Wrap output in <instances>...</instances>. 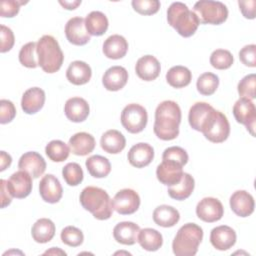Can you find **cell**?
Here are the masks:
<instances>
[{"mask_svg":"<svg viewBox=\"0 0 256 256\" xmlns=\"http://www.w3.org/2000/svg\"><path fill=\"white\" fill-rule=\"evenodd\" d=\"M180 123L181 109L175 101L165 100L157 106L153 131L159 139L164 141L175 139L179 135Z\"/></svg>","mask_w":256,"mask_h":256,"instance_id":"obj_1","label":"cell"},{"mask_svg":"<svg viewBox=\"0 0 256 256\" xmlns=\"http://www.w3.org/2000/svg\"><path fill=\"white\" fill-rule=\"evenodd\" d=\"M82 207L98 220H107L112 216L113 207L108 193L99 187L87 186L79 197Z\"/></svg>","mask_w":256,"mask_h":256,"instance_id":"obj_2","label":"cell"},{"mask_svg":"<svg viewBox=\"0 0 256 256\" xmlns=\"http://www.w3.org/2000/svg\"><path fill=\"white\" fill-rule=\"evenodd\" d=\"M167 21L179 35L185 38L192 36L200 25L196 13L189 10L187 5L182 2H173L169 6L167 10Z\"/></svg>","mask_w":256,"mask_h":256,"instance_id":"obj_3","label":"cell"},{"mask_svg":"<svg viewBox=\"0 0 256 256\" xmlns=\"http://www.w3.org/2000/svg\"><path fill=\"white\" fill-rule=\"evenodd\" d=\"M36 53L38 66H40L44 72L51 74L61 68L64 55L58 41L53 36H42L37 41Z\"/></svg>","mask_w":256,"mask_h":256,"instance_id":"obj_4","label":"cell"},{"mask_svg":"<svg viewBox=\"0 0 256 256\" xmlns=\"http://www.w3.org/2000/svg\"><path fill=\"white\" fill-rule=\"evenodd\" d=\"M202 239V228L195 223H186L179 228L173 239V253L176 256H194Z\"/></svg>","mask_w":256,"mask_h":256,"instance_id":"obj_5","label":"cell"},{"mask_svg":"<svg viewBox=\"0 0 256 256\" xmlns=\"http://www.w3.org/2000/svg\"><path fill=\"white\" fill-rule=\"evenodd\" d=\"M193 11L202 24L219 25L226 21L228 17V9L220 1L200 0L194 4Z\"/></svg>","mask_w":256,"mask_h":256,"instance_id":"obj_6","label":"cell"},{"mask_svg":"<svg viewBox=\"0 0 256 256\" xmlns=\"http://www.w3.org/2000/svg\"><path fill=\"white\" fill-rule=\"evenodd\" d=\"M201 132L210 142H224L230 134V124L226 115L214 110Z\"/></svg>","mask_w":256,"mask_h":256,"instance_id":"obj_7","label":"cell"},{"mask_svg":"<svg viewBox=\"0 0 256 256\" xmlns=\"http://www.w3.org/2000/svg\"><path fill=\"white\" fill-rule=\"evenodd\" d=\"M122 126L132 134L140 133L147 125L148 115L146 109L140 104L130 103L121 112Z\"/></svg>","mask_w":256,"mask_h":256,"instance_id":"obj_8","label":"cell"},{"mask_svg":"<svg viewBox=\"0 0 256 256\" xmlns=\"http://www.w3.org/2000/svg\"><path fill=\"white\" fill-rule=\"evenodd\" d=\"M113 210L121 215L135 213L140 206V197L133 189L125 188L118 191L111 200Z\"/></svg>","mask_w":256,"mask_h":256,"instance_id":"obj_9","label":"cell"},{"mask_svg":"<svg viewBox=\"0 0 256 256\" xmlns=\"http://www.w3.org/2000/svg\"><path fill=\"white\" fill-rule=\"evenodd\" d=\"M233 115L236 121L246 126L247 131L252 136L255 135V121H256V108L252 100L247 98H239L233 106Z\"/></svg>","mask_w":256,"mask_h":256,"instance_id":"obj_10","label":"cell"},{"mask_svg":"<svg viewBox=\"0 0 256 256\" xmlns=\"http://www.w3.org/2000/svg\"><path fill=\"white\" fill-rule=\"evenodd\" d=\"M224 214L222 203L214 197H205L200 200L196 206V215L207 223L219 221Z\"/></svg>","mask_w":256,"mask_h":256,"instance_id":"obj_11","label":"cell"},{"mask_svg":"<svg viewBox=\"0 0 256 256\" xmlns=\"http://www.w3.org/2000/svg\"><path fill=\"white\" fill-rule=\"evenodd\" d=\"M7 188L12 197L25 198L32 191V177L24 170L16 171L7 180Z\"/></svg>","mask_w":256,"mask_h":256,"instance_id":"obj_12","label":"cell"},{"mask_svg":"<svg viewBox=\"0 0 256 256\" xmlns=\"http://www.w3.org/2000/svg\"><path fill=\"white\" fill-rule=\"evenodd\" d=\"M65 35L67 40L76 46H82L90 41V35L85 27V19L73 17L65 25Z\"/></svg>","mask_w":256,"mask_h":256,"instance_id":"obj_13","label":"cell"},{"mask_svg":"<svg viewBox=\"0 0 256 256\" xmlns=\"http://www.w3.org/2000/svg\"><path fill=\"white\" fill-rule=\"evenodd\" d=\"M39 193L45 202L54 204L59 202L62 198L63 189L56 176L53 174H46L40 180Z\"/></svg>","mask_w":256,"mask_h":256,"instance_id":"obj_14","label":"cell"},{"mask_svg":"<svg viewBox=\"0 0 256 256\" xmlns=\"http://www.w3.org/2000/svg\"><path fill=\"white\" fill-rule=\"evenodd\" d=\"M182 167L174 161L163 160L156 169L157 179L166 186L175 185L181 180L184 173Z\"/></svg>","mask_w":256,"mask_h":256,"instance_id":"obj_15","label":"cell"},{"mask_svg":"<svg viewBox=\"0 0 256 256\" xmlns=\"http://www.w3.org/2000/svg\"><path fill=\"white\" fill-rule=\"evenodd\" d=\"M236 232L230 226L220 225L211 230L210 242L212 246L220 251L230 249L236 243Z\"/></svg>","mask_w":256,"mask_h":256,"instance_id":"obj_16","label":"cell"},{"mask_svg":"<svg viewBox=\"0 0 256 256\" xmlns=\"http://www.w3.org/2000/svg\"><path fill=\"white\" fill-rule=\"evenodd\" d=\"M231 210L239 217L250 216L255 207L253 196L245 190L235 191L229 200Z\"/></svg>","mask_w":256,"mask_h":256,"instance_id":"obj_17","label":"cell"},{"mask_svg":"<svg viewBox=\"0 0 256 256\" xmlns=\"http://www.w3.org/2000/svg\"><path fill=\"white\" fill-rule=\"evenodd\" d=\"M18 168L28 172L32 178H39L46 170V162L38 152L29 151L20 157Z\"/></svg>","mask_w":256,"mask_h":256,"instance_id":"obj_18","label":"cell"},{"mask_svg":"<svg viewBox=\"0 0 256 256\" xmlns=\"http://www.w3.org/2000/svg\"><path fill=\"white\" fill-rule=\"evenodd\" d=\"M129 163L136 168L148 166L154 158V149L148 143H137L133 145L128 152Z\"/></svg>","mask_w":256,"mask_h":256,"instance_id":"obj_19","label":"cell"},{"mask_svg":"<svg viewBox=\"0 0 256 256\" xmlns=\"http://www.w3.org/2000/svg\"><path fill=\"white\" fill-rule=\"evenodd\" d=\"M215 109L206 102H196L189 110L188 121L192 129L201 132Z\"/></svg>","mask_w":256,"mask_h":256,"instance_id":"obj_20","label":"cell"},{"mask_svg":"<svg viewBox=\"0 0 256 256\" xmlns=\"http://www.w3.org/2000/svg\"><path fill=\"white\" fill-rule=\"evenodd\" d=\"M135 71L140 79L144 81H152L159 76L161 66L156 57L145 55L139 58L136 62Z\"/></svg>","mask_w":256,"mask_h":256,"instance_id":"obj_21","label":"cell"},{"mask_svg":"<svg viewBox=\"0 0 256 256\" xmlns=\"http://www.w3.org/2000/svg\"><path fill=\"white\" fill-rule=\"evenodd\" d=\"M66 117L75 123L83 122L89 115L90 108L88 102L81 97L69 98L64 106Z\"/></svg>","mask_w":256,"mask_h":256,"instance_id":"obj_22","label":"cell"},{"mask_svg":"<svg viewBox=\"0 0 256 256\" xmlns=\"http://www.w3.org/2000/svg\"><path fill=\"white\" fill-rule=\"evenodd\" d=\"M128 81V72L122 66H112L108 68L103 77L102 84L108 91L121 90Z\"/></svg>","mask_w":256,"mask_h":256,"instance_id":"obj_23","label":"cell"},{"mask_svg":"<svg viewBox=\"0 0 256 256\" xmlns=\"http://www.w3.org/2000/svg\"><path fill=\"white\" fill-rule=\"evenodd\" d=\"M45 103V92L39 87L27 89L21 99V108L26 114L37 113Z\"/></svg>","mask_w":256,"mask_h":256,"instance_id":"obj_24","label":"cell"},{"mask_svg":"<svg viewBox=\"0 0 256 256\" xmlns=\"http://www.w3.org/2000/svg\"><path fill=\"white\" fill-rule=\"evenodd\" d=\"M140 227L130 221H123L115 225L113 229L114 239L123 245H133L137 242Z\"/></svg>","mask_w":256,"mask_h":256,"instance_id":"obj_25","label":"cell"},{"mask_svg":"<svg viewBox=\"0 0 256 256\" xmlns=\"http://www.w3.org/2000/svg\"><path fill=\"white\" fill-rule=\"evenodd\" d=\"M92 76L91 67L84 61L76 60L69 64L66 70L67 80L74 85H84Z\"/></svg>","mask_w":256,"mask_h":256,"instance_id":"obj_26","label":"cell"},{"mask_svg":"<svg viewBox=\"0 0 256 256\" xmlns=\"http://www.w3.org/2000/svg\"><path fill=\"white\" fill-rule=\"evenodd\" d=\"M128 51L127 40L118 34L109 36L103 43V53L109 59H121Z\"/></svg>","mask_w":256,"mask_h":256,"instance_id":"obj_27","label":"cell"},{"mask_svg":"<svg viewBox=\"0 0 256 256\" xmlns=\"http://www.w3.org/2000/svg\"><path fill=\"white\" fill-rule=\"evenodd\" d=\"M69 147L73 154L77 156H86L95 148L94 137L87 132H78L69 139Z\"/></svg>","mask_w":256,"mask_h":256,"instance_id":"obj_28","label":"cell"},{"mask_svg":"<svg viewBox=\"0 0 256 256\" xmlns=\"http://www.w3.org/2000/svg\"><path fill=\"white\" fill-rule=\"evenodd\" d=\"M100 145L105 152L110 154H118L125 148L126 139L120 131L110 129L102 134Z\"/></svg>","mask_w":256,"mask_h":256,"instance_id":"obj_29","label":"cell"},{"mask_svg":"<svg viewBox=\"0 0 256 256\" xmlns=\"http://www.w3.org/2000/svg\"><path fill=\"white\" fill-rule=\"evenodd\" d=\"M55 224L48 218L38 219L31 228V235L37 243H47L52 240L55 235Z\"/></svg>","mask_w":256,"mask_h":256,"instance_id":"obj_30","label":"cell"},{"mask_svg":"<svg viewBox=\"0 0 256 256\" xmlns=\"http://www.w3.org/2000/svg\"><path fill=\"white\" fill-rule=\"evenodd\" d=\"M180 219L179 211L169 205H160L153 211V221L161 227H173Z\"/></svg>","mask_w":256,"mask_h":256,"instance_id":"obj_31","label":"cell"},{"mask_svg":"<svg viewBox=\"0 0 256 256\" xmlns=\"http://www.w3.org/2000/svg\"><path fill=\"white\" fill-rule=\"evenodd\" d=\"M194 187V178L189 173H183L181 180L177 184L168 186L167 192L171 198L181 201L187 199L193 193Z\"/></svg>","mask_w":256,"mask_h":256,"instance_id":"obj_32","label":"cell"},{"mask_svg":"<svg viewBox=\"0 0 256 256\" xmlns=\"http://www.w3.org/2000/svg\"><path fill=\"white\" fill-rule=\"evenodd\" d=\"M108 19L100 11H92L85 18V27L89 35L101 36L108 29Z\"/></svg>","mask_w":256,"mask_h":256,"instance_id":"obj_33","label":"cell"},{"mask_svg":"<svg viewBox=\"0 0 256 256\" xmlns=\"http://www.w3.org/2000/svg\"><path fill=\"white\" fill-rule=\"evenodd\" d=\"M137 242L146 251H157L163 244V237L159 231L153 228L141 229L138 233Z\"/></svg>","mask_w":256,"mask_h":256,"instance_id":"obj_34","label":"cell"},{"mask_svg":"<svg viewBox=\"0 0 256 256\" xmlns=\"http://www.w3.org/2000/svg\"><path fill=\"white\" fill-rule=\"evenodd\" d=\"M192 79L191 71L181 65L171 67L166 73V81L173 88H183L190 84Z\"/></svg>","mask_w":256,"mask_h":256,"instance_id":"obj_35","label":"cell"},{"mask_svg":"<svg viewBox=\"0 0 256 256\" xmlns=\"http://www.w3.org/2000/svg\"><path fill=\"white\" fill-rule=\"evenodd\" d=\"M87 171L94 178H104L111 172L109 160L101 155L90 156L85 162Z\"/></svg>","mask_w":256,"mask_h":256,"instance_id":"obj_36","label":"cell"},{"mask_svg":"<svg viewBox=\"0 0 256 256\" xmlns=\"http://www.w3.org/2000/svg\"><path fill=\"white\" fill-rule=\"evenodd\" d=\"M45 153L53 162H63L70 154V148L61 140H52L45 147Z\"/></svg>","mask_w":256,"mask_h":256,"instance_id":"obj_37","label":"cell"},{"mask_svg":"<svg viewBox=\"0 0 256 256\" xmlns=\"http://www.w3.org/2000/svg\"><path fill=\"white\" fill-rule=\"evenodd\" d=\"M219 86V78L216 74L211 72H205L201 74L196 82L197 90L200 94L209 96L215 93Z\"/></svg>","mask_w":256,"mask_h":256,"instance_id":"obj_38","label":"cell"},{"mask_svg":"<svg viewBox=\"0 0 256 256\" xmlns=\"http://www.w3.org/2000/svg\"><path fill=\"white\" fill-rule=\"evenodd\" d=\"M62 176L69 186H77L83 181V170L78 163H67L62 169Z\"/></svg>","mask_w":256,"mask_h":256,"instance_id":"obj_39","label":"cell"},{"mask_svg":"<svg viewBox=\"0 0 256 256\" xmlns=\"http://www.w3.org/2000/svg\"><path fill=\"white\" fill-rule=\"evenodd\" d=\"M234 61L230 51L225 49H216L210 56V64L218 70H225L232 66Z\"/></svg>","mask_w":256,"mask_h":256,"instance_id":"obj_40","label":"cell"},{"mask_svg":"<svg viewBox=\"0 0 256 256\" xmlns=\"http://www.w3.org/2000/svg\"><path fill=\"white\" fill-rule=\"evenodd\" d=\"M36 45L35 42H28L23 45L19 51V61L27 68H36L38 61L36 60Z\"/></svg>","mask_w":256,"mask_h":256,"instance_id":"obj_41","label":"cell"},{"mask_svg":"<svg viewBox=\"0 0 256 256\" xmlns=\"http://www.w3.org/2000/svg\"><path fill=\"white\" fill-rule=\"evenodd\" d=\"M256 87V76L254 73L244 76L238 83L237 90L240 95V98H247L250 100L255 99Z\"/></svg>","mask_w":256,"mask_h":256,"instance_id":"obj_42","label":"cell"},{"mask_svg":"<svg viewBox=\"0 0 256 256\" xmlns=\"http://www.w3.org/2000/svg\"><path fill=\"white\" fill-rule=\"evenodd\" d=\"M61 240L64 244L70 247H78L83 243L84 235L82 231L75 226L65 227L60 234Z\"/></svg>","mask_w":256,"mask_h":256,"instance_id":"obj_43","label":"cell"},{"mask_svg":"<svg viewBox=\"0 0 256 256\" xmlns=\"http://www.w3.org/2000/svg\"><path fill=\"white\" fill-rule=\"evenodd\" d=\"M131 4L133 9L141 15L155 14L160 8V2L158 0H133Z\"/></svg>","mask_w":256,"mask_h":256,"instance_id":"obj_44","label":"cell"},{"mask_svg":"<svg viewBox=\"0 0 256 256\" xmlns=\"http://www.w3.org/2000/svg\"><path fill=\"white\" fill-rule=\"evenodd\" d=\"M187 152L179 146H171L164 150L162 154V160H171L181 166H184L188 162Z\"/></svg>","mask_w":256,"mask_h":256,"instance_id":"obj_45","label":"cell"},{"mask_svg":"<svg viewBox=\"0 0 256 256\" xmlns=\"http://www.w3.org/2000/svg\"><path fill=\"white\" fill-rule=\"evenodd\" d=\"M27 2L18 0H2L0 2V15L1 17L12 18L16 16L20 10V6Z\"/></svg>","mask_w":256,"mask_h":256,"instance_id":"obj_46","label":"cell"},{"mask_svg":"<svg viewBox=\"0 0 256 256\" xmlns=\"http://www.w3.org/2000/svg\"><path fill=\"white\" fill-rule=\"evenodd\" d=\"M16 115V108L14 104L7 99L0 100V123L7 124L11 122Z\"/></svg>","mask_w":256,"mask_h":256,"instance_id":"obj_47","label":"cell"},{"mask_svg":"<svg viewBox=\"0 0 256 256\" xmlns=\"http://www.w3.org/2000/svg\"><path fill=\"white\" fill-rule=\"evenodd\" d=\"M239 59L245 66L255 67L256 66V45L249 44L244 46L239 51Z\"/></svg>","mask_w":256,"mask_h":256,"instance_id":"obj_48","label":"cell"},{"mask_svg":"<svg viewBox=\"0 0 256 256\" xmlns=\"http://www.w3.org/2000/svg\"><path fill=\"white\" fill-rule=\"evenodd\" d=\"M1 31H0V36H1V44H0V52L1 53H5L8 52L12 49L14 42H15V38H14V34L12 32V30L5 26V25H1Z\"/></svg>","mask_w":256,"mask_h":256,"instance_id":"obj_49","label":"cell"},{"mask_svg":"<svg viewBox=\"0 0 256 256\" xmlns=\"http://www.w3.org/2000/svg\"><path fill=\"white\" fill-rule=\"evenodd\" d=\"M238 5L240 7V11L243 16L247 19H254L255 18V0H239Z\"/></svg>","mask_w":256,"mask_h":256,"instance_id":"obj_50","label":"cell"},{"mask_svg":"<svg viewBox=\"0 0 256 256\" xmlns=\"http://www.w3.org/2000/svg\"><path fill=\"white\" fill-rule=\"evenodd\" d=\"M0 184H1V208H5L11 203L12 196L7 188V181L4 179H1Z\"/></svg>","mask_w":256,"mask_h":256,"instance_id":"obj_51","label":"cell"},{"mask_svg":"<svg viewBox=\"0 0 256 256\" xmlns=\"http://www.w3.org/2000/svg\"><path fill=\"white\" fill-rule=\"evenodd\" d=\"M12 162L11 156L5 151H1L0 153V171H4L7 167L10 166Z\"/></svg>","mask_w":256,"mask_h":256,"instance_id":"obj_52","label":"cell"},{"mask_svg":"<svg viewBox=\"0 0 256 256\" xmlns=\"http://www.w3.org/2000/svg\"><path fill=\"white\" fill-rule=\"evenodd\" d=\"M59 3L67 10H74L76 9L80 4L81 0H72V1H59Z\"/></svg>","mask_w":256,"mask_h":256,"instance_id":"obj_53","label":"cell"},{"mask_svg":"<svg viewBox=\"0 0 256 256\" xmlns=\"http://www.w3.org/2000/svg\"><path fill=\"white\" fill-rule=\"evenodd\" d=\"M44 254H48V255H66V252L61 250L58 247H52L50 250H47L44 252Z\"/></svg>","mask_w":256,"mask_h":256,"instance_id":"obj_54","label":"cell"}]
</instances>
